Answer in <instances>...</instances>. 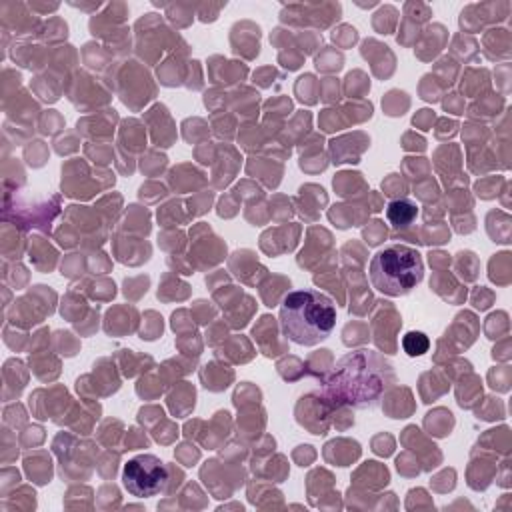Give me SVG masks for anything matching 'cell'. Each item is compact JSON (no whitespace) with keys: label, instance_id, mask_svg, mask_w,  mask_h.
<instances>
[{"label":"cell","instance_id":"cell-3","mask_svg":"<svg viewBox=\"0 0 512 512\" xmlns=\"http://www.w3.org/2000/svg\"><path fill=\"white\" fill-rule=\"evenodd\" d=\"M168 470L154 454H138L122 468V484L136 498H150L164 490Z\"/></svg>","mask_w":512,"mask_h":512},{"label":"cell","instance_id":"cell-5","mask_svg":"<svg viewBox=\"0 0 512 512\" xmlns=\"http://www.w3.org/2000/svg\"><path fill=\"white\" fill-rule=\"evenodd\" d=\"M402 348H404V352L408 354V356H422L424 352H428V348H430V338L424 334V332H408V334H404V338H402Z\"/></svg>","mask_w":512,"mask_h":512},{"label":"cell","instance_id":"cell-2","mask_svg":"<svg viewBox=\"0 0 512 512\" xmlns=\"http://www.w3.org/2000/svg\"><path fill=\"white\" fill-rule=\"evenodd\" d=\"M368 276L380 294L406 296L424 278L422 254L408 244L384 246L372 256Z\"/></svg>","mask_w":512,"mask_h":512},{"label":"cell","instance_id":"cell-1","mask_svg":"<svg viewBox=\"0 0 512 512\" xmlns=\"http://www.w3.org/2000/svg\"><path fill=\"white\" fill-rule=\"evenodd\" d=\"M336 326L334 302L318 290L288 292L280 306V330L290 342L316 346L326 340Z\"/></svg>","mask_w":512,"mask_h":512},{"label":"cell","instance_id":"cell-4","mask_svg":"<svg viewBox=\"0 0 512 512\" xmlns=\"http://www.w3.org/2000/svg\"><path fill=\"white\" fill-rule=\"evenodd\" d=\"M386 216L394 228H406L418 216V206L410 200H394L388 204Z\"/></svg>","mask_w":512,"mask_h":512}]
</instances>
